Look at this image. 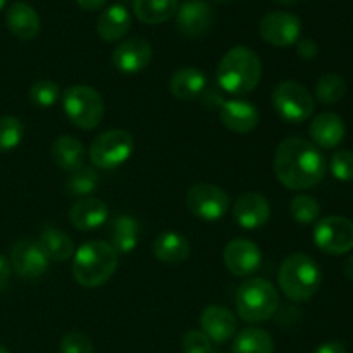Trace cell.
Masks as SVG:
<instances>
[{"label":"cell","instance_id":"cell-1","mask_svg":"<svg viewBox=\"0 0 353 353\" xmlns=\"http://www.w3.org/2000/svg\"><path fill=\"white\" fill-rule=\"evenodd\" d=\"M326 169V159L319 147L303 138H286L274 152L276 178L293 192H302L319 185Z\"/></svg>","mask_w":353,"mask_h":353},{"label":"cell","instance_id":"cell-2","mask_svg":"<svg viewBox=\"0 0 353 353\" xmlns=\"http://www.w3.org/2000/svg\"><path fill=\"white\" fill-rule=\"evenodd\" d=\"M217 85L231 95H247L259 86L262 78L261 57L248 47L228 50L217 65Z\"/></svg>","mask_w":353,"mask_h":353},{"label":"cell","instance_id":"cell-3","mask_svg":"<svg viewBox=\"0 0 353 353\" xmlns=\"http://www.w3.org/2000/svg\"><path fill=\"white\" fill-rule=\"evenodd\" d=\"M117 265L119 254L107 241H86L74 252L72 276L85 288H99L112 278Z\"/></svg>","mask_w":353,"mask_h":353},{"label":"cell","instance_id":"cell-4","mask_svg":"<svg viewBox=\"0 0 353 353\" xmlns=\"http://www.w3.org/2000/svg\"><path fill=\"white\" fill-rule=\"evenodd\" d=\"M278 283L292 302H307L319 292L323 272L310 255L292 254L281 262Z\"/></svg>","mask_w":353,"mask_h":353},{"label":"cell","instance_id":"cell-5","mask_svg":"<svg viewBox=\"0 0 353 353\" xmlns=\"http://www.w3.org/2000/svg\"><path fill=\"white\" fill-rule=\"evenodd\" d=\"M238 316L247 323H264L276 314L279 307L278 290L264 278H248L236 290Z\"/></svg>","mask_w":353,"mask_h":353},{"label":"cell","instance_id":"cell-6","mask_svg":"<svg viewBox=\"0 0 353 353\" xmlns=\"http://www.w3.org/2000/svg\"><path fill=\"white\" fill-rule=\"evenodd\" d=\"M61 97L65 117L76 128L90 131L102 123L105 103L95 88L88 85H74L69 86Z\"/></svg>","mask_w":353,"mask_h":353},{"label":"cell","instance_id":"cell-7","mask_svg":"<svg viewBox=\"0 0 353 353\" xmlns=\"http://www.w3.org/2000/svg\"><path fill=\"white\" fill-rule=\"evenodd\" d=\"M271 102L278 116L290 124L305 123L316 109L314 97L310 95L309 90L292 79L279 81L274 86Z\"/></svg>","mask_w":353,"mask_h":353},{"label":"cell","instance_id":"cell-8","mask_svg":"<svg viewBox=\"0 0 353 353\" xmlns=\"http://www.w3.org/2000/svg\"><path fill=\"white\" fill-rule=\"evenodd\" d=\"M134 148V138L126 130H109L100 133L92 141L88 157L93 168L116 169L131 157Z\"/></svg>","mask_w":353,"mask_h":353},{"label":"cell","instance_id":"cell-9","mask_svg":"<svg viewBox=\"0 0 353 353\" xmlns=\"http://www.w3.org/2000/svg\"><path fill=\"white\" fill-rule=\"evenodd\" d=\"M186 207L202 221L223 219L230 210V196L223 188L210 183H196L186 192Z\"/></svg>","mask_w":353,"mask_h":353},{"label":"cell","instance_id":"cell-10","mask_svg":"<svg viewBox=\"0 0 353 353\" xmlns=\"http://www.w3.org/2000/svg\"><path fill=\"white\" fill-rule=\"evenodd\" d=\"M314 243L324 254H347L353 248V223L341 216L324 217L314 228Z\"/></svg>","mask_w":353,"mask_h":353},{"label":"cell","instance_id":"cell-11","mask_svg":"<svg viewBox=\"0 0 353 353\" xmlns=\"http://www.w3.org/2000/svg\"><path fill=\"white\" fill-rule=\"evenodd\" d=\"M302 23L299 17L286 10L268 12L259 23V34L262 40L274 47H290L300 40Z\"/></svg>","mask_w":353,"mask_h":353},{"label":"cell","instance_id":"cell-12","mask_svg":"<svg viewBox=\"0 0 353 353\" xmlns=\"http://www.w3.org/2000/svg\"><path fill=\"white\" fill-rule=\"evenodd\" d=\"M10 265L14 272L24 279H38L47 272L48 259L40 243L30 238L16 241L10 248Z\"/></svg>","mask_w":353,"mask_h":353},{"label":"cell","instance_id":"cell-13","mask_svg":"<svg viewBox=\"0 0 353 353\" xmlns=\"http://www.w3.org/2000/svg\"><path fill=\"white\" fill-rule=\"evenodd\" d=\"M223 259L224 265L231 274L238 276V278H250L261 268L262 252L254 241L236 238L226 245Z\"/></svg>","mask_w":353,"mask_h":353},{"label":"cell","instance_id":"cell-14","mask_svg":"<svg viewBox=\"0 0 353 353\" xmlns=\"http://www.w3.org/2000/svg\"><path fill=\"white\" fill-rule=\"evenodd\" d=\"M238 323L234 314L223 305H209L200 314V331L212 343L224 345L236 334Z\"/></svg>","mask_w":353,"mask_h":353},{"label":"cell","instance_id":"cell-15","mask_svg":"<svg viewBox=\"0 0 353 353\" xmlns=\"http://www.w3.org/2000/svg\"><path fill=\"white\" fill-rule=\"evenodd\" d=\"M152 47L143 38H128L121 41L112 52V64L117 71L134 74L150 64Z\"/></svg>","mask_w":353,"mask_h":353},{"label":"cell","instance_id":"cell-16","mask_svg":"<svg viewBox=\"0 0 353 353\" xmlns=\"http://www.w3.org/2000/svg\"><path fill=\"white\" fill-rule=\"evenodd\" d=\"M214 23L212 7L202 0H188L176 12V26L185 37H202Z\"/></svg>","mask_w":353,"mask_h":353},{"label":"cell","instance_id":"cell-17","mask_svg":"<svg viewBox=\"0 0 353 353\" xmlns=\"http://www.w3.org/2000/svg\"><path fill=\"white\" fill-rule=\"evenodd\" d=\"M233 217L245 230H257L271 217L269 200L259 192H245L234 202Z\"/></svg>","mask_w":353,"mask_h":353},{"label":"cell","instance_id":"cell-18","mask_svg":"<svg viewBox=\"0 0 353 353\" xmlns=\"http://www.w3.org/2000/svg\"><path fill=\"white\" fill-rule=\"evenodd\" d=\"M221 123L238 134L252 133L259 126V110L254 103L241 99L224 100L219 107Z\"/></svg>","mask_w":353,"mask_h":353},{"label":"cell","instance_id":"cell-19","mask_svg":"<svg viewBox=\"0 0 353 353\" xmlns=\"http://www.w3.org/2000/svg\"><path fill=\"white\" fill-rule=\"evenodd\" d=\"M109 217V209L102 199L85 196L72 203L69 210V223L78 231H92L102 226Z\"/></svg>","mask_w":353,"mask_h":353},{"label":"cell","instance_id":"cell-20","mask_svg":"<svg viewBox=\"0 0 353 353\" xmlns=\"http://www.w3.org/2000/svg\"><path fill=\"white\" fill-rule=\"evenodd\" d=\"M309 133L316 147L334 148L343 141L345 134H347V126L338 114L323 112L314 117Z\"/></svg>","mask_w":353,"mask_h":353},{"label":"cell","instance_id":"cell-21","mask_svg":"<svg viewBox=\"0 0 353 353\" xmlns=\"http://www.w3.org/2000/svg\"><path fill=\"white\" fill-rule=\"evenodd\" d=\"M6 23L10 33L19 40L30 41L40 33V16L30 3H12L7 9Z\"/></svg>","mask_w":353,"mask_h":353},{"label":"cell","instance_id":"cell-22","mask_svg":"<svg viewBox=\"0 0 353 353\" xmlns=\"http://www.w3.org/2000/svg\"><path fill=\"white\" fill-rule=\"evenodd\" d=\"M207 88V76L199 68L186 65L172 72L169 90L179 100H195L202 97Z\"/></svg>","mask_w":353,"mask_h":353},{"label":"cell","instance_id":"cell-23","mask_svg":"<svg viewBox=\"0 0 353 353\" xmlns=\"http://www.w3.org/2000/svg\"><path fill=\"white\" fill-rule=\"evenodd\" d=\"M154 255L165 264H179L185 262L192 254V245L178 231H164L159 234L152 245Z\"/></svg>","mask_w":353,"mask_h":353},{"label":"cell","instance_id":"cell-24","mask_svg":"<svg viewBox=\"0 0 353 353\" xmlns=\"http://www.w3.org/2000/svg\"><path fill=\"white\" fill-rule=\"evenodd\" d=\"M50 155L62 171L71 172L85 164L86 148L78 138L71 137V134H61L52 143Z\"/></svg>","mask_w":353,"mask_h":353},{"label":"cell","instance_id":"cell-25","mask_svg":"<svg viewBox=\"0 0 353 353\" xmlns=\"http://www.w3.org/2000/svg\"><path fill=\"white\" fill-rule=\"evenodd\" d=\"M131 14L119 3L107 7L97 21V33L103 41H117L130 31Z\"/></svg>","mask_w":353,"mask_h":353},{"label":"cell","instance_id":"cell-26","mask_svg":"<svg viewBox=\"0 0 353 353\" xmlns=\"http://www.w3.org/2000/svg\"><path fill=\"white\" fill-rule=\"evenodd\" d=\"M109 245L117 252V254H130L137 248L138 240H140V224L134 217L121 214L114 217L109 228Z\"/></svg>","mask_w":353,"mask_h":353},{"label":"cell","instance_id":"cell-27","mask_svg":"<svg viewBox=\"0 0 353 353\" xmlns=\"http://www.w3.org/2000/svg\"><path fill=\"white\" fill-rule=\"evenodd\" d=\"M134 16L145 24H162L179 9L178 0H133Z\"/></svg>","mask_w":353,"mask_h":353},{"label":"cell","instance_id":"cell-28","mask_svg":"<svg viewBox=\"0 0 353 353\" xmlns=\"http://www.w3.org/2000/svg\"><path fill=\"white\" fill-rule=\"evenodd\" d=\"M40 247L45 252L48 261L52 262H65L69 259L74 257V243H72L71 236L65 234L64 231L55 230V228H48L40 234Z\"/></svg>","mask_w":353,"mask_h":353},{"label":"cell","instance_id":"cell-29","mask_svg":"<svg viewBox=\"0 0 353 353\" xmlns=\"http://www.w3.org/2000/svg\"><path fill=\"white\" fill-rule=\"evenodd\" d=\"M233 353H272L274 352V341L265 330L261 327H245L240 333L234 334Z\"/></svg>","mask_w":353,"mask_h":353},{"label":"cell","instance_id":"cell-30","mask_svg":"<svg viewBox=\"0 0 353 353\" xmlns=\"http://www.w3.org/2000/svg\"><path fill=\"white\" fill-rule=\"evenodd\" d=\"M99 186V172L95 168L81 165L76 171L69 172L65 179V192L72 196H90Z\"/></svg>","mask_w":353,"mask_h":353},{"label":"cell","instance_id":"cell-31","mask_svg":"<svg viewBox=\"0 0 353 353\" xmlns=\"http://www.w3.org/2000/svg\"><path fill=\"white\" fill-rule=\"evenodd\" d=\"M347 93V83H345L343 76L334 74H324L323 78H319L316 85V97L321 103L324 105H333L338 103Z\"/></svg>","mask_w":353,"mask_h":353},{"label":"cell","instance_id":"cell-32","mask_svg":"<svg viewBox=\"0 0 353 353\" xmlns=\"http://www.w3.org/2000/svg\"><path fill=\"white\" fill-rule=\"evenodd\" d=\"M290 212L299 224H312L319 219L321 205L314 196L300 193L290 203Z\"/></svg>","mask_w":353,"mask_h":353},{"label":"cell","instance_id":"cell-33","mask_svg":"<svg viewBox=\"0 0 353 353\" xmlns=\"http://www.w3.org/2000/svg\"><path fill=\"white\" fill-rule=\"evenodd\" d=\"M24 134V126L21 119L14 116L0 117V154L10 152L21 143Z\"/></svg>","mask_w":353,"mask_h":353},{"label":"cell","instance_id":"cell-34","mask_svg":"<svg viewBox=\"0 0 353 353\" xmlns=\"http://www.w3.org/2000/svg\"><path fill=\"white\" fill-rule=\"evenodd\" d=\"M61 88L52 79H38L30 88V100L37 107H41V109L54 105L61 99Z\"/></svg>","mask_w":353,"mask_h":353},{"label":"cell","instance_id":"cell-35","mask_svg":"<svg viewBox=\"0 0 353 353\" xmlns=\"http://www.w3.org/2000/svg\"><path fill=\"white\" fill-rule=\"evenodd\" d=\"M330 168L338 181H353V152L338 150L331 157Z\"/></svg>","mask_w":353,"mask_h":353},{"label":"cell","instance_id":"cell-36","mask_svg":"<svg viewBox=\"0 0 353 353\" xmlns=\"http://www.w3.org/2000/svg\"><path fill=\"white\" fill-rule=\"evenodd\" d=\"M181 348L185 353H214V343L200 330H190L183 334Z\"/></svg>","mask_w":353,"mask_h":353},{"label":"cell","instance_id":"cell-37","mask_svg":"<svg viewBox=\"0 0 353 353\" xmlns=\"http://www.w3.org/2000/svg\"><path fill=\"white\" fill-rule=\"evenodd\" d=\"M59 350H61V353H93L95 347H93V341L85 333L71 331L61 340Z\"/></svg>","mask_w":353,"mask_h":353},{"label":"cell","instance_id":"cell-38","mask_svg":"<svg viewBox=\"0 0 353 353\" xmlns=\"http://www.w3.org/2000/svg\"><path fill=\"white\" fill-rule=\"evenodd\" d=\"M295 45L296 54L303 61H314L317 57V54H319V47H317V43L312 38H300Z\"/></svg>","mask_w":353,"mask_h":353},{"label":"cell","instance_id":"cell-39","mask_svg":"<svg viewBox=\"0 0 353 353\" xmlns=\"http://www.w3.org/2000/svg\"><path fill=\"white\" fill-rule=\"evenodd\" d=\"M10 271H12V265H10V261L3 255H0V292L7 288L10 279Z\"/></svg>","mask_w":353,"mask_h":353},{"label":"cell","instance_id":"cell-40","mask_svg":"<svg viewBox=\"0 0 353 353\" xmlns=\"http://www.w3.org/2000/svg\"><path fill=\"white\" fill-rule=\"evenodd\" d=\"M202 100L205 102V105L209 107V109H219L221 105H223V97L219 95V93H216L214 90H207L202 93Z\"/></svg>","mask_w":353,"mask_h":353},{"label":"cell","instance_id":"cell-41","mask_svg":"<svg viewBox=\"0 0 353 353\" xmlns=\"http://www.w3.org/2000/svg\"><path fill=\"white\" fill-rule=\"evenodd\" d=\"M314 353H347V348L340 341H326Z\"/></svg>","mask_w":353,"mask_h":353},{"label":"cell","instance_id":"cell-42","mask_svg":"<svg viewBox=\"0 0 353 353\" xmlns=\"http://www.w3.org/2000/svg\"><path fill=\"white\" fill-rule=\"evenodd\" d=\"M76 3L85 10H99L105 6L107 0H76Z\"/></svg>","mask_w":353,"mask_h":353},{"label":"cell","instance_id":"cell-43","mask_svg":"<svg viewBox=\"0 0 353 353\" xmlns=\"http://www.w3.org/2000/svg\"><path fill=\"white\" fill-rule=\"evenodd\" d=\"M343 272L348 279L353 281V255H350V257L343 262Z\"/></svg>","mask_w":353,"mask_h":353},{"label":"cell","instance_id":"cell-44","mask_svg":"<svg viewBox=\"0 0 353 353\" xmlns=\"http://www.w3.org/2000/svg\"><path fill=\"white\" fill-rule=\"evenodd\" d=\"M276 3H281V6H293V3H296L299 0H274Z\"/></svg>","mask_w":353,"mask_h":353},{"label":"cell","instance_id":"cell-45","mask_svg":"<svg viewBox=\"0 0 353 353\" xmlns=\"http://www.w3.org/2000/svg\"><path fill=\"white\" fill-rule=\"evenodd\" d=\"M0 353H10L9 350H7L6 347H2V345H0Z\"/></svg>","mask_w":353,"mask_h":353},{"label":"cell","instance_id":"cell-46","mask_svg":"<svg viewBox=\"0 0 353 353\" xmlns=\"http://www.w3.org/2000/svg\"><path fill=\"white\" fill-rule=\"evenodd\" d=\"M214 2H219V3H228L230 0H214Z\"/></svg>","mask_w":353,"mask_h":353},{"label":"cell","instance_id":"cell-47","mask_svg":"<svg viewBox=\"0 0 353 353\" xmlns=\"http://www.w3.org/2000/svg\"><path fill=\"white\" fill-rule=\"evenodd\" d=\"M6 2H7V0H0V9H2V7L6 6Z\"/></svg>","mask_w":353,"mask_h":353}]
</instances>
